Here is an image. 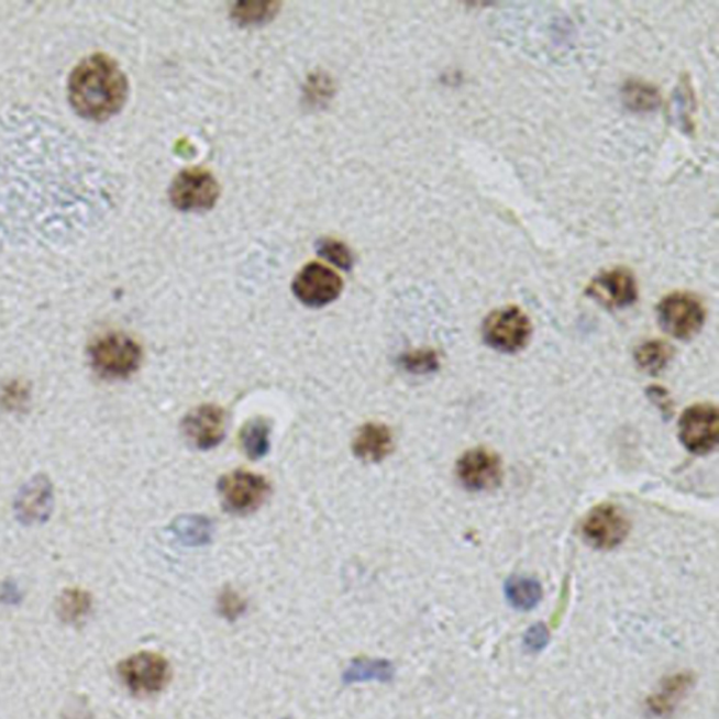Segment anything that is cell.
Instances as JSON below:
<instances>
[{
    "label": "cell",
    "mask_w": 719,
    "mask_h": 719,
    "mask_svg": "<svg viewBox=\"0 0 719 719\" xmlns=\"http://www.w3.org/2000/svg\"><path fill=\"white\" fill-rule=\"evenodd\" d=\"M129 92L123 70L106 55L86 58L69 79V99L74 109L89 120L111 118L123 108Z\"/></svg>",
    "instance_id": "6da1fadb"
},
{
    "label": "cell",
    "mask_w": 719,
    "mask_h": 719,
    "mask_svg": "<svg viewBox=\"0 0 719 719\" xmlns=\"http://www.w3.org/2000/svg\"><path fill=\"white\" fill-rule=\"evenodd\" d=\"M143 351L133 339L113 333L90 347V362L104 378H126L139 369Z\"/></svg>",
    "instance_id": "7a4b0ae2"
},
{
    "label": "cell",
    "mask_w": 719,
    "mask_h": 719,
    "mask_svg": "<svg viewBox=\"0 0 719 719\" xmlns=\"http://www.w3.org/2000/svg\"><path fill=\"white\" fill-rule=\"evenodd\" d=\"M119 673L124 685L136 696L156 695L170 681L168 661L152 652H140L121 662Z\"/></svg>",
    "instance_id": "3957f363"
},
{
    "label": "cell",
    "mask_w": 719,
    "mask_h": 719,
    "mask_svg": "<svg viewBox=\"0 0 719 719\" xmlns=\"http://www.w3.org/2000/svg\"><path fill=\"white\" fill-rule=\"evenodd\" d=\"M218 489L225 509L235 515L256 511L270 495V484L265 477L242 469L222 477Z\"/></svg>",
    "instance_id": "277c9868"
},
{
    "label": "cell",
    "mask_w": 719,
    "mask_h": 719,
    "mask_svg": "<svg viewBox=\"0 0 719 719\" xmlns=\"http://www.w3.org/2000/svg\"><path fill=\"white\" fill-rule=\"evenodd\" d=\"M530 335V319L518 307L502 308L486 318L484 338L496 351L519 352L528 344Z\"/></svg>",
    "instance_id": "5b68a950"
},
{
    "label": "cell",
    "mask_w": 719,
    "mask_h": 719,
    "mask_svg": "<svg viewBox=\"0 0 719 719\" xmlns=\"http://www.w3.org/2000/svg\"><path fill=\"white\" fill-rule=\"evenodd\" d=\"M661 327L677 339H690L700 332L706 311L695 296L686 292L671 294L657 307Z\"/></svg>",
    "instance_id": "8992f818"
},
{
    "label": "cell",
    "mask_w": 719,
    "mask_h": 719,
    "mask_svg": "<svg viewBox=\"0 0 719 719\" xmlns=\"http://www.w3.org/2000/svg\"><path fill=\"white\" fill-rule=\"evenodd\" d=\"M681 440L688 452L708 454L718 443V412L710 403L688 408L681 419Z\"/></svg>",
    "instance_id": "52a82bcc"
},
{
    "label": "cell",
    "mask_w": 719,
    "mask_h": 719,
    "mask_svg": "<svg viewBox=\"0 0 719 719\" xmlns=\"http://www.w3.org/2000/svg\"><path fill=\"white\" fill-rule=\"evenodd\" d=\"M220 186L209 172L190 169L176 177L170 189V199L179 210H207L215 204Z\"/></svg>",
    "instance_id": "ba28073f"
},
{
    "label": "cell",
    "mask_w": 719,
    "mask_h": 719,
    "mask_svg": "<svg viewBox=\"0 0 719 719\" xmlns=\"http://www.w3.org/2000/svg\"><path fill=\"white\" fill-rule=\"evenodd\" d=\"M342 288V278L338 273L321 263H311L303 267L292 285L298 300L313 308L328 306L335 301L341 296Z\"/></svg>",
    "instance_id": "9c48e42d"
},
{
    "label": "cell",
    "mask_w": 719,
    "mask_h": 719,
    "mask_svg": "<svg viewBox=\"0 0 719 719\" xmlns=\"http://www.w3.org/2000/svg\"><path fill=\"white\" fill-rule=\"evenodd\" d=\"M630 524L624 513L612 505H600L587 515L584 534L587 543L600 550H610L624 541Z\"/></svg>",
    "instance_id": "30bf717a"
},
{
    "label": "cell",
    "mask_w": 719,
    "mask_h": 719,
    "mask_svg": "<svg viewBox=\"0 0 719 719\" xmlns=\"http://www.w3.org/2000/svg\"><path fill=\"white\" fill-rule=\"evenodd\" d=\"M457 475L461 484L471 490H486L502 479V464L498 455L486 449H474L460 458Z\"/></svg>",
    "instance_id": "8fae6325"
},
{
    "label": "cell",
    "mask_w": 719,
    "mask_h": 719,
    "mask_svg": "<svg viewBox=\"0 0 719 719\" xmlns=\"http://www.w3.org/2000/svg\"><path fill=\"white\" fill-rule=\"evenodd\" d=\"M184 430L189 442L197 449L217 447L225 438L226 414L215 405H202L187 414Z\"/></svg>",
    "instance_id": "7c38bea8"
},
{
    "label": "cell",
    "mask_w": 719,
    "mask_h": 719,
    "mask_svg": "<svg viewBox=\"0 0 719 719\" xmlns=\"http://www.w3.org/2000/svg\"><path fill=\"white\" fill-rule=\"evenodd\" d=\"M587 294L605 307L624 308L637 300L635 278L624 268H615L597 276Z\"/></svg>",
    "instance_id": "4fadbf2b"
},
{
    "label": "cell",
    "mask_w": 719,
    "mask_h": 719,
    "mask_svg": "<svg viewBox=\"0 0 719 719\" xmlns=\"http://www.w3.org/2000/svg\"><path fill=\"white\" fill-rule=\"evenodd\" d=\"M391 430L381 423H367L358 430L353 443L356 457L367 463H379L392 452Z\"/></svg>",
    "instance_id": "5bb4252c"
},
{
    "label": "cell",
    "mask_w": 719,
    "mask_h": 719,
    "mask_svg": "<svg viewBox=\"0 0 719 719\" xmlns=\"http://www.w3.org/2000/svg\"><path fill=\"white\" fill-rule=\"evenodd\" d=\"M270 424L262 418L253 419L243 427L241 442L247 457L252 460L265 457L270 449Z\"/></svg>",
    "instance_id": "9a60e30c"
},
{
    "label": "cell",
    "mask_w": 719,
    "mask_h": 719,
    "mask_svg": "<svg viewBox=\"0 0 719 719\" xmlns=\"http://www.w3.org/2000/svg\"><path fill=\"white\" fill-rule=\"evenodd\" d=\"M506 596L516 609L530 610L541 599V586L529 577H513L506 585Z\"/></svg>",
    "instance_id": "2e32d148"
},
{
    "label": "cell",
    "mask_w": 719,
    "mask_h": 719,
    "mask_svg": "<svg viewBox=\"0 0 719 719\" xmlns=\"http://www.w3.org/2000/svg\"><path fill=\"white\" fill-rule=\"evenodd\" d=\"M672 347L666 342L652 341L642 344L635 353L637 363L644 372L656 374L662 372L672 358Z\"/></svg>",
    "instance_id": "e0dca14e"
},
{
    "label": "cell",
    "mask_w": 719,
    "mask_h": 719,
    "mask_svg": "<svg viewBox=\"0 0 719 719\" xmlns=\"http://www.w3.org/2000/svg\"><path fill=\"white\" fill-rule=\"evenodd\" d=\"M92 607V599L82 590L74 589L65 591L59 599L60 619L67 622H78L88 616Z\"/></svg>",
    "instance_id": "ac0fdd59"
},
{
    "label": "cell",
    "mask_w": 719,
    "mask_h": 719,
    "mask_svg": "<svg viewBox=\"0 0 719 719\" xmlns=\"http://www.w3.org/2000/svg\"><path fill=\"white\" fill-rule=\"evenodd\" d=\"M49 500L48 489L43 484H34L32 488L25 489L22 499V513L24 518L37 519L47 509Z\"/></svg>",
    "instance_id": "d6986e66"
},
{
    "label": "cell",
    "mask_w": 719,
    "mask_h": 719,
    "mask_svg": "<svg viewBox=\"0 0 719 719\" xmlns=\"http://www.w3.org/2000/svg\"><path fill=\"white\" fill-rule=\"evenodd\" d=\"M402 366L413 374H428L439 367L438 354L432 351H417L403 354Z\"/></svg>",
    "instance_id": "ffe728a7"
},
{
    "label": "cell",
    "mask_w": 719,
    "mask_h": 719,
    "mask_svg": "<svg viewBox=\"0 0 719 719\" xmlns=\"http://www.w3.org/2000/svg\"><path fill=\"white\" fill-rule=\"evenodd\" d=\"M246 609V601L234 589H225L220 596V611L228 620H236Z\"/></svg>",
    "instance_id": "44dd1931"
},
{
    "label": "cell",
    "mask_w": 719,
    "mask_h": 719,
    "mask_svg": "<svg viewBox=\"0 0 719 719\" xmlns=\"http://www.w3.org/2000/svg\"><path fill=\"white\" fill-rule=\"evenodd\" d=\"M321 253L323 256H327L329 261L335 262L336 265L341 267H351V252L346 250V246L341 245V243L328 241L323 243Z\"/></svg>",
    "instance_id": "7402d4cb"
},
{
    "label": "cell",
    "mask_w": 719,
    "mask_h": 719,
    "mask_svg": "<svg viewBox=\"0 0 719 719\" xmlns=\"http://www.w3.org/2000/svg\"><path fill=\"white\" fill-rule=\"evenodd\" d=\"M549 637H546V631L543 626H537L531 628L528 634V644L533 650H541L545 644Z\"/></svg>",
    "instance_id": "603a6c76"
}]
</instances>
